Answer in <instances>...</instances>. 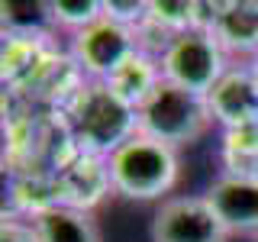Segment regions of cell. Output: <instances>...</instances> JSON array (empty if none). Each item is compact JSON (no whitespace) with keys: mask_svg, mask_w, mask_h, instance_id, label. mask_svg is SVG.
<instances>
[{"mask_svg":"<svg viewBox=\"0 0 258 242\" xmlns=\"http://www.w3.org/2000/svg\"><path fill=\"white\" fill-rule=\"evenodd\" d=\"M161 81H165V78H161V65H158V58H155L152 52H142V48H136V52L126 58V65L107 81V84H110L119 97H123L126 103H133V107L139 110V103H142L152 91H155Z\"/></svg>","mask_w":258,"mask_h":242,"instance_id":"11","label":"cell"},{"mask_svg":"<svg viewBox=\"0 0 258 242\" xmlns=\"http://www.w3.org/2000/svg\"><path fill=\"white\" fill-rule=\"evenodd\" d=\"M0 242H36L32 223L26 216H7L0 226Z\"/></svg>","mask_w":258,"mask_h":242,"instance_id":"13","label":"cell"},{"mask_svg":"<svg viewBox=\"0 0 258 242\" xmlns=\"http://www.w3.org/2000/svg\"><path fill=\"white\" fill-rule=\"evenodd\" d=\"M213 119L226 129H236L258 119V78L245 62H232V68L220 78V84L207 94Z\"/></svg>","mask_w":258,"mask_h":242,"instance_id":"8","label":"cell"},{"mask_svg":"<svg viewBox=\"0 0 258 242\" xmlns=\"http://www.w3.org/2000/svg\"><path fill=\"white\" fill-rule=\"evenodd\" d=\"M103 16V0H52L48 4V23L71 36L87 29Z\"/></svg>","mask_w":258,"mask_h":242,"instance_id":"12","label":"cell"},{"mask_svg":"<svg viewBox=\"0 0 258 242\" xmlns=\"http://www.w3.org/2000/svg\"><path fill=\"white\" fill-rule=\"evenodd\" d=\"M152 242H226V229L204 194H174L161 200L149 226Z\"/></svg>","mask_w":258,"mask_h":242,"instance_id":"6","label":"cell"},{"mask_svg":"<svg viewBox=\"0 0 258 242\" xmlns=\"http://www.w3.org/2000/svg\"><path fill=\"white\" fill-rule=\"evenodd\" d=\"M64 129L75 152L110 158L139 133V116L107 81H81L64 103Z\"/></svg>","mask_w":258,"mask_h":242,"instance_id":"1","label":"cell"},{"mask_svg":"<svg viewBox=\"0 0 258 242\" xmlns=\"http://www.w3.org/2000/svg\"><path fill=\"white\" fill-rule=\"evenodd\" d=\"M210 210L216 213L226 236L258 239V174L223 171L204 191Z\"/></svg>","mask_w":258,"mask_h":242,"instance_id":"7","label":"cell"},{"mask_svg":"<svg viewBox=\"0 0 258 242\" xmlns=\"http://www.w3.org/2000/svg\"><path fill=\"white\" fill-rule=\"evenodd\" d=\"M158 65L165 81L207 97L220 84V78L232 68V58L226 55L220 39L213 36V29L194 26L171 36V42L158 55Z\"/></svg>","mask_w":258,"mask_h":242,"instance_id":"4","label":"cell"},{"mask_svg":"<svg viewBox=\"0 0 258 242\" xmlns=\"http://www.w3.org/2000/svg\"><path fill=\"white\" fill-rule=\"evenodd\" d=\"M255 242H258V239H255Z\"/></svg>","mask_w":258,"mask_h":242,"instance_id":"14","label":"cell"},{"mask_svg":"<svg viewBox=\"0 0 258 242\" xmlns=\"http://www.w3.org/2000/svg\"><path fill=\"white\" fill-rule=\"evenodd\" d=\"M113 194L139 204H161L174 197L181 181V149L165 145L145 133H136L107 158Z\"/></svg>","mask_w":258,"mask_h":242,"instance_id":"2","label":"cell"},{"mask_svg":"<svg viewBox=\"0 0 258 242\" xmlns=\"http://www.w3.org/2000/svg\"><path fill=\"white\" fill-rule=\"evenodd\" d=\"M136 48H139L136 29L110 20L107 13L68 39V55L81 81H110Z\"/></svg>","mask_w":258,"mask_h":242,"instance_id":"5","label":"cell"},{"mask_svg":"<svg viewBox=\"0 0 258 242\" xmlns=\"http://www.w3.org/2000/svg\"><path fill=\"white\" fill-rule=\"evenodd\" d=\"M32 223L36 242H103L100 226H97L91 210L64 207V204H48L26 216Z\"/></svg>","mask_w":258,"mask_h":242,"instance_id":"10","label":"cell"},{"mask_svg":"<svg viewBox=\"0 0 258 242\" xmlns=\"http://www.w3.org/2000/svg\"><path fill=\"white\" fill-rule=\"evenodd\" d=\"M210 29L232 62L252 65L258 58V0H226V4H220Z\"/></svg>","mask_w":258,"mask_h":242,"instance_id":"9","label":"cell"},{"mask_svg":"<svg viewBox=\"0 0 258 242\" xmlns=\"http://www.w3.org/2000/svg\"><path fill=\"white\" fill-rule=\"evenodd\" d=\"M139 116V133L152 136V139L184 149V145L197 142L200 136H207L213 129V113L204 94L184 91V87L161 81L136 110Z\"/></svg>","mask_w":258,"mask_h":242,"instance_id":"3","label":"cell"}]
</instances>
